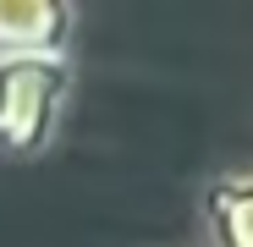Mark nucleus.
<instances>
[{
  "label": "nucleus",
  "instance_id": "obj_2",
  "mask_svg": "<svg viewBox=\"0 0 253 247\" xmlns=\"http://www.w3.org/2000/svg\"><path fill=\"white\" fill-rule=\"evenodd\" d=\"M72 0H0V55H66Z\"/></svg>",
  "mask_w": 253,
  "mask_h": 247
},
{
  "label": "nucleus",
  "instance_id": "obj_1",
  "mask_svg": "<svg viewBox=\"0 0 253 247\" xmlns=\"http://www.w3.org/2000/svg\"><path fill=\"white\" fill-rule=\"evenodd\" d=\"M72 99L66 55H0V159L44 154Z\"/></svg>",
  "mask_w": 253,
  "mask_h": 247
},
{
  "label": "nucleus",
  "instance_id": "obj_3",
  "mask_svg": "<svg viewBox=\"0 0 253 247\" xmlns=\"http://www.w3.org/2000/svg\"><path fill=\"white\" fill-rule=\"evenodd\" d=\"M204 225L215 236V247H253V171L215 176L198 198Z\"/></svg>",
  "mask_w": 253,
  "mask_h": 247
}]
</instances>
